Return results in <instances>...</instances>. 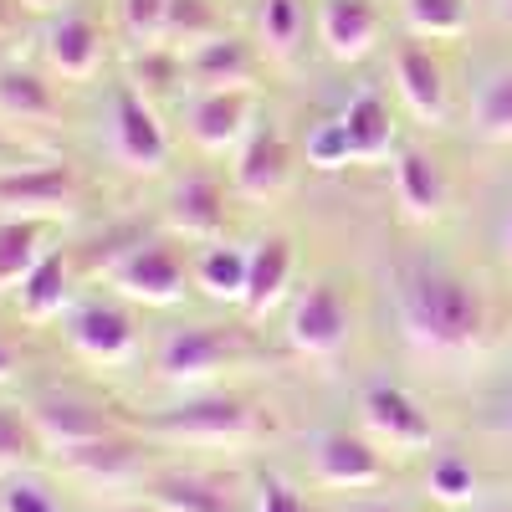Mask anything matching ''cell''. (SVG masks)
<instances>
[{
  "instance_id": "6da1fadb",
  "label": "cell",
  "mask_w": 512,
  "mask_h": 512,
  "mask_svg": "<svg viewBox=\"0 0 512 512\" xmlns=\"http://www.w3.org/2000/svg\"><path fill=\"white\" fill-rule=\"evenodd\" d=\"M390 297L405 344L425 359H466L487 338V297L446 262L410 256L390 272Z\"/></svg>"
},
{
  "instance_id": "7a4b0ae2",
  "label": "cell",
  "mask_w": 512,
  "mask_h": 512,
  "mask_svg": "<svg viewBox=\"0 0 512 512\" xmlns=\"http://www.w3.org/2000/svg\"><path fill=\"white\" fill-rule=\"evenodd\" d=\"M144 431L164 441H190V446H241L256 436V410L231 395H200L175 410L149 415Z\"/></svg>"
},
{
  "instance_id": "3957f363",
  "label": "cell",
  "mask_w": 512,
  "mask_h": 512,
  "mask_svg": "<svg viewBox=\"0 0 512 512\" xmlns=\"http://www.w3.org/2000/svg\"><path fill=\"white\" fill-rule=\"evenodd\" d=\"M108 149H113V159L128 169V175H159V169L169 164L164 123L154 118L149 98L134 93L128 82L113 88V103H108Z\"/></svg>"
},
{
  "instance_id": "277c9868",
  "label": "cell",
  "mask_w": 512,
  "mask_h": 512,
  "mask_svg": "<svg viewBox=\"0 0 512 512\" xmlns=\"http://www.w3.org/2000/svg\"><path fill=\"white\" fill-rule=\"evenodd\" d=\"M108 282L118 297L128 303H144V308H169L185 297V262L175 256V246L164 241H139L118 251L108 262Z\"/></svg>"
},
{
  "instance_id": "5b68a950",
  "label": "cell",
  "mask_w": 512,
  "mask_h": 512,
  "mask_svg": "<svg viewBox=\"0 0 512 512\" xmlns=\"http://www.w3.org/2000/svg\"><path fill=\"white\" fill-rule=\"evenodd\" d=\"M77 210V175L72 164H21L0 175V216L21 221H57Z\"/></svg>"
},
{
  "instance_id": "8992f818",
  "label": "cell",
  "mask_w": 512,
  "mask_h": 512,
  "mask_svg": "<svg viewBox=\"0 0 512 512\" xmlns=\"http://www.w3.org/2000/svg\"><path fill=\"white\" fill-rule=\"evenodd\" d=\"M241 359H246V344L236 333L195 323V328H175L159 344V379H169V384H205V379H216L221 369H231Z\"/></svg>"
},
{
  "instance_id": "52a82bcc",
  "label": "cell",
  "mask_w": 512,
  "mask_h": 512,
  "mask_svg": "<svg viewBox=\"0 0 512 512\" xmlns=\"http://www.w3.org/2000/svg\"><path fill=\"white\" fill-rule=\"evenodd\" d=\"M359 415H364V431L390 451H420V446L436 441L431 415H425L420 400L405 395L400 384H369L359 395Z\"/></svg>"
},
{
  "instance_id": "ba28073f",
  "label": "cell",
  "mask_w": 512,
  "mask_h": 512,
  "mask_svg": "<svg viewBox=\"0 0 512 512\" xmlns=\"http://www.w3.org/2000/svg\"><path fill=\"white\" fill-rule=\"evenodd\" d=\"M349 303L338 297V287L318 282L313 292L297 297V308L287 318V338H292V349L297 354H308V359H333V354H344L349 344Z\"/></svg>"
},
{
  "instance_id": "9c48e42d",
  "label": "cell",
  "mask_w": 512,
  "mask_h": 512,
  "mask_svg": "<svg viewBox=\"0 0 512 512\" xmlns=\"http://www.w3.org/2000/svg\"><path fill=\"white\" fill-rule=\"evenodd\" d=\"M26 420H31V431L41 436V446L47 451H72V446H88L98 436H113V425L98 405L88 400H77V395H62V390H47V395H36L26 405Z\"/></svg>"
},
{
  "instance_id": "30bf717a",
  "label": "cell",
  "mask_w": 512,
  "mask_h": 512,
  "mask_svg": "<svg viewBox=\"0 0 512 512\" xmlns=\"http://www.w3.org/2000/svg\"><path fill=\"white\" fill-rule=\"evenodd\" d=\"M251 88H221V93H195L185 118H190V139L210 154H221V149H236L246 144L251 134Z\"/></svg>"
},
{
  "instance_id": "8fae6325",
  "label": "cell",
  "mask_w": 512,
  "mask_h": 512,
  "mask_svg": "<svg viewBox=\"0 0 512 512\" xmlns=\"http://www.w3.org/2000/svg\"><path fill=\"white\" fill-rule=\"evenodd\" d=\"M67 344L82 359H93V364H118V359L134 354L139 328H134V318H128L123 308H113V303H82L67 318Z\"/></svg>"
},
{
  "instance_id": "7c38bea8",
  "label": "cell",
  "mask_w": 512,
  "mask_h": 512,
  "mask_svg": "<svg viewBox=\"0 0 512 512\" xmlns=\"http://www.w3.org/2000/svg\"><path fill=\"white\" fill-rule=\"evenodd\" d=\"M395 82H400V98L420 123H446L451 118V88H446V67L431 47L420 41H405L395 52Z\"/></svg>"
},
{
  "instance_id": "4fadbf2b",
  "label": "cell",
  "mask_w": 512,
  "mask_h": 512,
  "mask_svg": "<svg viewBox=\"0 0 512 512\" xmlns=\"http://www.w3.org/2000/svg\"><path fill=\"white\" fill-rule=\"evenodd\" d=\"M379 26H384L379 0H318V41L338 62L369 57L379 41Z\"/></svg>"
},
{
  "instance_id": "5bb4252c",
  "label": "cell",
  "mask_w": 512,
  "mask_h": 512,
  "mask_svg": "<svg viewBox=\"0 0 512 512\" xmlns=\"http://www.w3.org/2000/svg\"><path fill=\"white\" fill-rule=\"evenodd\" d=\"M185 77L195 93H221V88H251L256 82V52L241 36L216 31L210 41L185 52Z\"/></svg>"
},
{
  "instance_id": "9a60e30c",
  "label": "cell",
  "mask_w": 512,
  "mask_h": 512,
  "mask_svg": "<svg viewBox=\"0 0 512 512\" xmlns=\"http://www.w3.org/2000/svg\"><path fill=\"white\" fill-rule=\"evenodd\" d=\"M395 200H400V210L410 221H441L446 200H451L441 159L415 149V144H400V154H395Z\"/></svg>"
},
{
  "instance_id": "2e32d148",
  "label": "cell",
  "mask_w": 512,
  "mask_h": 512,
  "mask_svg": "<svg viewBox=\"0 0 512 512\" xmlns=\"http://www.w3.org/2000/svg\"><path fill=\"white\" fill-rule=\"evenodd\" d=\"M287 180H292V149H287V139L277 134V128L251 134V139L241 144L236 164H231L236 195H246V200H272V195L287 190Z\"/></svg>"
},
{
  "instance_id": "e0dca14e",
  "label": "cell",
  "mask_w": 512,
  "mask_h": 512,
  "mask_svg": "<svg viewBox=\"0 0 512 512\" xmlns=\"http://www.w3.org/2000/svg\"><path fill=\"white\" fill-rule=\"evenodd\" d=\"M313 477L323 487H333V492H359V487H374L384 477V461H379V451L369 441L328 431L313 446Z\"/></svg>"
},
{
  "instance_id": "ac0fdd59",
  "label": "cell",
  "mask_w": 512,
  "mask_h": 512,
  "mask_svg": "<svg viewBox=\"0 0 512 512\" xmlns=\"http://www.w3.org/2000/svg\"><path fill=\"white\" fill-rule=\"evenodd\" d=\"M47 62H52V72H62V77H72V82H82V77H93L98 67H103V31H98V21L88 16V11H62V16H52V26H47Z\"/></svg>"
},
{
  "instance_id": "d6986e66",
  "label": "cell",
  "mask_w": 512,
  "mask_h": 512,
  "mask_svg": "<svg viewBox=\"0 0 512 512\" xmlns=\"http://www.w3.org/2000/svg\"><path fill=\"white\" fill-rule=\"evenodd\" d=\"M169 226L195 241H216L226 231V190L210 175H190L169 190Z\"/></svg>"
},
{
  "instance_id": "ffe728a7",
  "label": "cell",
  "mask_w": 512,
  "mask_h": 512,
  "mask_svg": "<svg viewBox=\"0 0 512 512\" xmlns=\"http://www.w3.org/2000/svg\"><path fill=\"white\" fill-rule=\"evenodd\" d=\"M149 502L154 512H241V497L200 472H164L149 482Z\"/></svg>"
},
{
  "instance_id": "44dd1931",
  "label": "cell",
  "mask_w": 512,
  "mask_h": 512,
  "mask_svg": "<svg viewBox=\"0 0 512 512\" xmlns=\"http://www.w3.org/2000/svg\"><path fill=\"white\" fill-rule=\"evenodd\" d=\"M349 134V149H354V164H374V159H390L400 154V139H395V113L384 108L379 93H359L344 113H338Z\"/></svg>"
},
{
  "instance_id": "7402d4cb",
  "label": "cell",
  "mask_w": 512,
  "mask_h": 512,
  "mask_svg": "<svg viewBox=\"0 0 512 512\" xmlns=\"http://www.w3.org/2000/svg\"><path fill=\"white\" fill-rule=\"evenodd\" d=\"M62 466H67L72 477H82V482L118 487V482H134V477H139L144 456H139L134 441H123V436H98V441H88V446L62 451Z\"/></svg>"
},
{
  "instance_id": "603a6c76",
  "label": "cell",
  "mask_w": 512,
  "mask_h": 512,
  "mask_svg": "<svg viewBox=\"0 0 512 512\" xmlns=\"http://www.w3.org/2000/svg\"><path fill=\"white\" fill-rule=\"evenodd\" d=\"M292 241L287 236H267V241H256L251 251V272H246V313L251 318H262L282 303V292L292 282Z\"/></svg>"
},
{
  "instance_id": "cb8c5ba5",
  "label": "cell",
  "mask_w": 512,
  "mask_h": 512,
  "mask_svg": "<svg viewBox=\"0 0 512 512\" xmlns=\"http://www.w3.org/2000/svg\"><path fill=\"white\" fill-rule=\"evenodd\" d=\"M472 134L487 144H512V62L487 67L472 88Z\"/></svg>"
},
{
  "instance_id": "d4e9b609",
  "label": "cell",
  "mask_w": 512,
  "mask_h": 512,
  "mask_svg": "<svg viewBox=\"0 0 512 512\" xmlns=\"http://www.w3.org/2000/svg\"><path fill=\"white\" fill-rule=\"evenodd\" d=\"M0 118L11 123H52L57 118V93L52 82L31 67H0Z\"/></svg>"
},
{
  "instance_id": "484cf974",
  "label": "cell",
  "mask_w": 512,
  "mask_h": 512,
  "mask_svg": "<svg viewBox=\"0 0 512 512\" xmlns=\"http://www.w3.org/2000/svg\"><path fill=\"white\" fill-rule=\"evenodd\" d=\"M67 262L57 251H47L36 262V272L16 287V313L26 318V323H47V318H57L62 308H67Z\"/></svg>"
},
{
  "instance_id": "4316f807",
  "label": "cell",
  "mask_w": 512,
  "mask_h": 512,
  "mask_svg": "<svg viewBox=\"0 0 512 512\" xmlns=\"http://www.w3.org/2000/svg\"><path fill=\"white\" fill-rule=\"evenodd\" d=\"M246 272H251V251H236L226 241H210L195 262V282L216 303H246Z\"/></svg>"
},
{
  "instance_id": "83f0119b",
  "label": "cell",
  "mask_w": 512,
  "mask_h": 512,
  "mask_svg": "<svg viewBox=\"0 0 512 512\" xmlns=\"http://www.w3.org/2000/svg\"><path fill=\"white\" fill-rule=\"evenodd\" d=\"M41 256H47V246H41V221L0 216V292H16L36 272Z\"/></svg>"
},
{
  "instance_id": "f1b7e54d",
  "label": "cell",
  "mask_w": 512,
  "mask_h": 512,
  "mask_svg": "<svg viewBox=\"0 0 512 512\" xmlns=\"http://www.w3.org/2000/svg\"><path fill=\"white\" fill-rule=\"evenodd\" d=\"M400 16L420 41H456L472 26V0H400Z\"/></svg>"
},
{
  "instance_id": "f546056e",
  "label": "cell",
  "mask_w": 512,
  "mask_h": 512,
  "mask_svg": "<svg viewBox=\"0 0 512 512\" xmlns=\"http://www.w3.org/2000/svg\"><path fill=\"white\" fill-rule=\"evenodd\" d=\"M262 47L272 62H292V52L303 47V31H308V6L303 0H262Z\"/></svg>"
},
{
  "instance_id": "4dcf8cb0",
  "label": "cell",
  "mask_w": 512,
  "mask_h": 512,
  "mask_svg": "<svg viewBox=\"0 0 512 512\" xmlns=\"http://www.w3.org/2000/svg\"><path fill=\"white\" fill-rule=\"evenodd\" d=\"M118 26L134 52L169 47V0H118Z\"/></svg>"
},
{
  "instance_id": "1f68e13d",
  "label": "cell",
  "mask_w": 512,
  "mask_h": 512,
  "mask_svg": "<svg viewBox=\"0 0 512 512\" xmlns=\"http://www.w3.org/2000/svg\"><path fill=\"white\" fill-rule=\"evenodd\" d=\"M221 26H216V11L205 0H169V47L175 52H190L200 41H210Z\"/></svg>"
},
{
  "instance_id": "d6a6232c",
  "label": "cell",
  "mask_w": 512,
  "mask_h": 512,
  "mask_svg": "<svg viewBox=\"0 0 512 512\" xmlns=\"http://www.w3.org/2000/svg\"><path fill=\"white\" fill-rule=\"evenodd\" d=\"M180 72H185V62L175 47H149V52H134V62H128V77H134L128 88L149 98V93H164Z\"/></svg>"
},
{
  "instance_id": "836d02e7",
  "label": "cell",
  "mask_w": 512,
  "mask_h": 512,
  "mask_svg": "<svg viewBox=\"0 0 512 512\" xmlns=\"http://www.w3.org/2000/svg\"><path fill=\"white\" fill-rule=\"evenodd\" d=\"M36 451H41V436L31 431V420L0 405V472H21Z\"/></svg>"
},
{
  "instance_id": "e575fe53",
  "label": "cell",
  "mask_w": 512,
  "mask_h": 512,
  "mask_svg": "<svg viewBox=\"0 0 512 512\" xmlns=\"http://www.w3.org/2000/svg\"><path fill=\"white\" fill-rule=\"evenodd\" d=\"M431 497L446 502V507H466V502L477 497V472L461 456H441L431 466Z\"/></svg>"
},
{
  "instance_id": "d590c367",
  "label": "cell",
  "mask_w": 512,
  "mask_h": 512,
  "mask_svg": "<svg viewBox=\"0 0 512 512\" xmlns=\"http://www.w3.org/2000/svg\"><path fill=\"white\" fill-rule=\"evenodd\" d=\"M308 164L313 169H344V164H354L349 134H344V123H338V118L318 123L313 134H308Z\"/></svg>"
},
{
  "instance_id": "8d00e7d4",
  "label": "cell",
  "mask_w": 512,
  "mask_h": 512,
  "mask_svg": "<svg viewBox=\"0 0 512 512\" xmlns=\"http://www.w3.org/2000/svg\"><path fill=\"white\" fill-rule=\"evenodd\" d=\"M0 512H62V502L31 477H6L0 482Z\"/></svg>"
},
{
  "instance_id": "74e56055",
  "label": "cell",
  "mask_w": 512,
  "mask_h": 512,
  "mask_svg": "<svg viewBox=\"0 0 512 512\" xmlns=\"http://www.w3.org/2000/svg\"><path fill=\"white\" fill-rule=\"evenodd\" d=\"M256 512H308V507L282 477H262V487H256Z\"/></svg>"
},
{
  "instance_id": "f35d334b",
  "label": "cell",
  "mask_w": 512,
  "mask_h": 512,
  "mask_svg": "<svg viewBox=\"0 0 512 512\" xmlns=\"http://www.w3.org/2000/svg\"><path fill=\"white\" fill-rule=\"evenodd\" d=\"M492 431L512 441V390H507V395L497 400V410H492Z\"/></svg>"
},
{
  "instance_id": "ab89813d",
  "label": "cell",
  "mask_w": 512,
  "mask_h": 512,
  "mask_svg": "<svg viewBox=\"0 0 512 512\" xmlns=\"http://www.w3.org/2000/svg\"><path fill=\"white\" fill-rule=\"evenodd\" d=\"M21 11H26V6H21V0H0V41H6V36L16 31V21H21Z\"/></svg>"
},
{
  "instance_id": "60d3db41",
  "label": "cell",
  "mask_w": 512,
  "mask_h": 512,
  "mask_svg": "<svg viewBox=\"0 0 512 512\" xmlns=\"http://www.w3.org/2000/svg\"><path fill=\"white\" fill-rule=\"evenodd\" d=\"M26 159H21V149L6 139V134H0V175H6V169H21Z\"/></svg>"
},
{
  "instance_id": "b9f144b4",
  "label": "cell",
  "mask_w": 512,
  "mask_h": 512,
  "mask_svg": "<svg viewBox=\"0 0 512 512\" xmlns=\"http://www.w3.org/2000/svg\"><path fill=\"white\" fill-rule=\"evenodd\" d=\"M11 374H16V354L0 344V379H11Z\"/></svg>"
},
{
  "instance_id": "7bdbcfd3",
  "label": "cell",
  "mask_w": 512,
  "mask_h": 512,
  "mask_svg": "<svg viewBox=\"0 0 512 512\" xmlns=\"http://www.w3.org/2000/svg\"><path fill=\"white\" fill-rule=\"evenodd\" d=\"M26 11H62V0H21Z\"/></svg>"
},
{
  "instance_id": "ee69618b",
  "label": "cell",
  "mask_w": 512,
  "mask_h": 512,
  "mask_svg": "<svg viewBox=\"0 0 512 512\" xmlns=\"http://www.w3.org/2000/svg\"><path fill=\"white\" fill-rule=\"evenodd\" d=\"M502 256L512 262V210H507V226H502Z\"/></svg>"
},
{
  "instance_id": "f6af8a7d",
  "label": "cell",
  "mask_w": 512,
  "mask_h": 512,
  "mask_svg": "<svg viewBox=\"0 0 512 512\" xmlns=\"http://www.w3.org/2000/svg\"><path fill=\"white\" fill-rule=\"evenodd\" d=\"M502 21L512 26V0H502Z\"/></svg>"
},
{
  "instance_id": "bcb514c9",
  "label": "cell",
  "mask_w": 512,
  "mask_h": 512,
  "mask_svg": "<svg viewBox=\"0 0 512 512\" xmlns=\"http://www.w3.org/2000/svg\"><path fill=\"white\" fill-rule=\"evenodd\" d=\"M354 512H395V507H354Z\"/></svg>"
},
{
  "instance_id": "7dc6e473",
  "label": "cell",
  "mask_w": 512,
  "mask_h": 512,
  "mask_svg": "<svg viewBox=\"0 0 512 512\" xmlns=\"http://www.w3.org/2000/svg\"><path fill=\"white\" fill-rule=\"evenodd\" d=\"M0 67H6V62H0Z\"/></svg>"
}]
</instances>
